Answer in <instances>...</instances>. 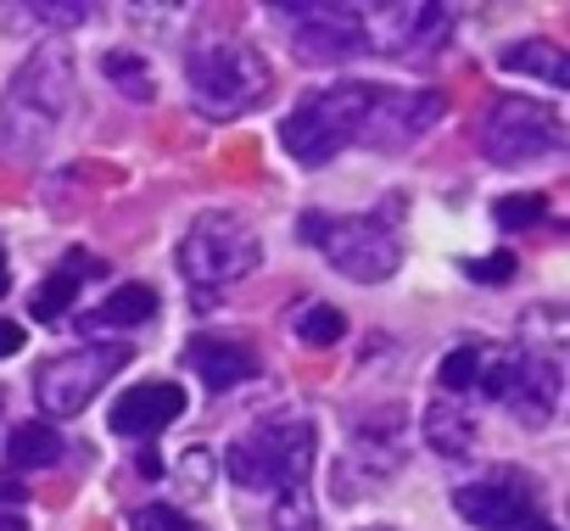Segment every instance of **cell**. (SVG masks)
<instances>
[{
    "label": "cell",
    "instance_id": "obj_11",
    "mask_svg": "<svg viewBox=\"0 0 570 531\" xmlns=\"http://www.w3.org/2000/svg\"><path fill=\"white\" fill-rule=\"evenodd\" d=\"M442 112H448V101H442L436 90H375L358 146L403 151V146H414L420 135H431V124H436Z\"/></svg>",
    "mask_w": 570,
    "mask_h": 531
},
{
    "label": "cell",
    "instance_id": "obj_26",
    "mask_svg": "<svg viewBox=\"0 0 570 531\" xmlns=\"http://www.w3.org/2000/svg\"><path fill=\"white\" fill-rule=\"evenodd\" d=\"M174 486H179V498H207V492H213V453H207V448L179 453V464H174Z\"/></svg>",
    "mask_w": 570,
    "mask_h": 531
},
{
    "label": "cell",
    "instance_id": "obj_27",
    "mask_svg": "<svg viewBox=\"0 0 570 531\" xmlns=\"http://www.w3.org/2000/svg\"><path fill=\"white\" fill-rule=\"evenodd\" d=\"M35 23H57V29H73L90 18V7H79V0H40V7H23Z\"/></svg>",
    "mask_w": 570,
    "mask_h": 531
},
{
    "label": "cell",
    "instance_id": "obj_2",
    "mask_svg": "<svg viewBox=\"0 0 570 531\" xmlns=\"http://www.w3.org/2000/svg\"><path fill=\"white\" fill-rule=\"evenodd\" d=\"M314 464V425L297 414H274L263 425H252L246 436H235V448L224 453V470L235 486L246 492H285L303 486Z\"/></svg>",
    "mask_w": 570,
    "mask_h": 531
},
{
    "label": "cell",
    "instance_id": "obj_36",
    "mask_svg": "<svg viewBox=\"0 0 570 531\" xmlns=\"http://www.w3.org/2000/svg\"><path fill=\"white\" fill-rule=\"evenodd\" d=\"M364 531H392V525H364Z\"/></svg>",
    "mask_w": 570,
    "mask_h": 531
},
{
    "label": "cell",
    "instance_id": "obj_15",
    "mask_svg": "<svg viewBox=\"0 0 570 531\" xmlns=\"http://www.w3.org/2000/svg\"><path fill=\"white\" fill-rule=\"evenodd\" d=\"M185 364L202 375L207 392H229V386H240V381L257 375V358H252L240 342H207V336H196V342L185 347Z\"/></svg>",
    "mask_w": 570,
    "mask_h": 531
},
{
    "label": "cell",
    "instance_id": "obj_13",
    "mask_svg": "<svg viewBox=\"0 0 570 531\" xmlns=\"http://www.w3.org/2000/svg\"><path fill=\"white\" fill-rule=\"evenodd\" d=\"M531 503H537V486L520 470H492L487 481H470L453 492V509L481 531H514L531 514Z\"/></svg>",
    "mask_w": 570,
    "mask_h": 531
},
{
    "label": "cell",
    "instance_id": "obj_30",
    "mask_svg": "<svg viewBox=\"0 0 570 531\" xmlns=\"http://www.w3.org/2000/svg\"><path fill=\"white\" fill-rule=\"evenodd\" d=\"M62 275H73V281H85V275H101V257H90V252H68Z\"/></svg>",
    "mask_w": 570,
    "mask_h": 531
},
{
    "label": "cell",
    "instance_id": "obj_23",
    "mask_svg": "<svg viewBox=\"0 0 570 531\" xmlns=\"http://www.w3.org/2000/svg\"><path fill=\"white\" fill-rule=\"evenodd\" d=\"M268 525H274V531H320V509H314L308 486H285V492H274Z\"/></svg>",
    "mask_w": 570,
    "mask_h": 531
},
{
    "label": "cell",
    "instance_id": "obj_21",
    "mask_svg": "<svg viewBox=\"0 0 570 531\" xmlns=\"http://www.w3.org/2000/svg\"><path fill=\"white\" fill-rule=\"evenodd\" d=\"M481 358H487V342H464V347H453V353L436 364V386H442L448 397L475 392V381H481Z\"/></svg>",
    "mask_w": 570,
    "mask_h": 531
},
{
    "label": "cell",
    "instance_id": "obj_20",
    "mask_svg": "<svg viewBox=\"0 0 570 531\" xmlns=\"http://www.w3.org/2000/svg\"><path fill=\"white\" fill-rule=\"evenodd\" d=\"M101 73H107L112 90L129 96V101H151V96H157V79H151V68H146L140 51H107V57H101Z\"/></svg>",
    "mask_w": 570,
    "mask_h": 531
},
{
    "label": "cell",
    "instance_id": "obj_28",
    "mask_svg": "<svg viewBox=\"0 0 570 531\" xmlns=\"http://www.w3.org/2000/svg\"><path fill=\"white\" fill-rule=\"evenodd\" d=\"M135 531H196V525L168 503H146V509H135Z\"/></svg>",
    "mask_w": 570,
    "mask_h": 531
},
{
    "label": "cell",
    "instance_id": "obj_22",
    "mask_svg": "<svg viewBox=\"0 0 570 531\" xmlns=\"http://www.w3.org/2000/svg\"><path fill=\"white\" fill-rule=\"evenodd\" d=\"M292 331L303 336V347H336V342L347 336V319H342V308H331V303H303L297 319H292Z\"/></svg>",
    "mask_w": 570,
    "mask_h": 531
},
{
    "label": "cell",
    "instance_id": "obj_24",
    "mask_svg": "<svg viewBox=\"0 0 570 531\" xmlns=\"http://www.w3.org/2000/svg\"><path fill=\"white\" fill-rule=\"evenodd\" d=\"M542 213H548V196H542V190H514V196H498V201H492L498 229H531Z\"/></svg>",
    "mask_w": 570,
    "mask_h": 531
},
{
    "label": "cell",
    "instance_id": "obj_4",
    "mask_svg": "<svg viewBox=\"0 0 570 531\" xmlns=\"http://www.w3.org/2000/svg\"><path fill=\"white\" fill-rule=\"evenodd\" d=\"M185 85H190L196 112L235 118L268 90V62L246 40H202L185 62Z\"/></svg>",
    "mask_w": 570,
    "mask_h": 531
},
{
    "label": "cell",
    "instance_id": "obj_8",
    "mask_svg": "<svg viewBox=\"0 0 570 531\" xmlns=\"http://www.w3.org/2000/svg\"><path fill=\"white\" fill-rule=\"evenodd\" d=\"M129 364V347L124 342H90V347H73V353H57L35 370V403L51 414V420H68L79 409H90V397Z\"/></svg>",
    "mask_w": 570,
    "mask_h": 531
},
{
    "label": "cell",
    "instance_id": "obj_1",
    "mask_svg": "<svg viewBox=\"0 0 570 531\" xmlns=\"http://www.w3.org/2000/svg\"><path fill=\"white\" fill-rule=\"evenodd\" d=\"M73 101V57L68 46H40L18 79L0 96V151H35L57 135L62 112Z\"/></svg>",
    "mask_w": 570,
    "mask_h": 531
},
{
    "label": "cell",
    "instance_id": "obj_10",
    "mask_svg": "<svg viewBox=\"0 0 570 531\" xmlns=\"http://www.w3.org/2000/svg\"><path fill=\"white\" fill-rule=\"evenodd\" d=\"M292 23V46L308 62H347L364 51V23L358 7H331V0H303V7H274Z\"/></svg>",
    "mask_w": 570,
    "mask_h": 531
},
{
    "label": "cell",
    "instance_id": "obj_3",
    "mask_svg": "<svg viewBox=\"0 0 570 531\" xmlns=\"http://www.w3.org/2000/svg\"><path fill=\"white\" fill-rule=\"evenodd\" d=\"M370 101H375V85H325L279 124V146L308 168H325L331 157L358 146Z\"/></svg>",
    "mask_w": 570,
    "mask_h": 531
},
{
    "label": "cell",
    "instance_id": "obj_18",
    "mask_svg": "<svg viewBox=\"0 0 570 531\" xmlns=\"http://www.w3.org/2000/svg\"><path fill=\"white\" fill-rule=\"evenodd\" d=\"M151 314H157V292H151V286H118L101 308H90V314H85V325H90V331H101V325L129 331V325H146Z\"/></svg>",
    "mask_w": 570,
    "mask_h": 531
},
{
    "label": "cell",
    "instance_id": "obj_31",
    "mask_svg": "<svg viewBox=\"0 0 570 531\" xmlns=\"http://www.w3.org/2000/svg\"><path fill=\"white\" fill-rule=\"evenodd\" d=\"M0 503H7V509H18V503H29V486H23L18 475H0Z\"/></svg>",
    "mask_w": 570,
    "mask_h": 531
},
{
    "label": "cell",
    "instance_id": "obj_12",
    "mask_svg": "<svg viewBox=\"0 0 570 531\" xmlns=\"http://www.w3.org/2000/svg\"><path fill=\"white\" fill-rule=\"evenodd\" d=\"M358 23H364V51L381 57H409L448 40V12L436 7H358Z\"/></svg>",
    "mask_w": 570,
    "mask_h": 531
},
{
    "label": "cell",
    "instance_id": "obj_32",
    "mask_svg": "<svg viewBox=\"0 0 570 531\" xmlns=\"http://www.w3.org/2000/svg\"><path fill=\"white\" fill-rule=\"evenodd\" d=\"M23 347V325H12V319H0V358H12Z\"/></svg>",
    "mask_w": 570,
    "mask_h": 531
},
{
    "label": "cell",
    "instance_id": "obj_19",
    "mask_svg": "<svg viewBox=\"0 0 570 531\" xmlns=\"http://www.w3.org/2000/svg\"><path fill=\"white\" fill-rule=\"evenodd\" d=\"M7 453H12V464H23V470H46V464H57V459L68 453V442H62L46 420H23V425L12 431Z\"/></svg>",
    "mask_w": 570,
    "mask_h": 531
},
{
    "label": "cell",
    "instance_id": "obj_7",
    "mask_svg": "<svg viewBox=\"0 0 570 531\" xmlns=\"http://www.w3.org/2000/svg\"><path fill=\"white\" fill-rule=\"evenodd\" d=\"M481 397L503 403L520 425H548L553 409H559V370L553 358L542 353H509V347H492L487 342V358H481V381H475Z\"/></svg>",
    "mask_w": 570,
    "mask_h": 531
},
{
    "label": "cell",
    "instance_id": "obj_25",
    "mask_svg": "<svg viewBox=\"0 0 570 531\" xmlns=\"http://www.w3.org/2000/svg\"><path fill=\"white\" fill-rule=\"evenodd\" d=\"M73 303H79V281L57 269V275H51V281H46V286L35 292V303H29V314H35L40 325H51V319H62V314H68Z\"/></svg>",
    "mask_w": 570,
    "mask_h": 531
},
{
    "label": "cell",
    "instance_id": "obj_35",
    "mask_svg": "<svg viewBox=\"0 0 570 531\" xmlns=\"http://www.w3.org/2000/svg\"><path fill=\"white\" fill-rule=\"evenodd\" d=\"M7 286H12V275H7V257H0V297H7Z\"/></svg>",
    "mask_w": 570,
    "mask_h": 531
},
{
    "label": "cell",
    "instance_id": "obj_34",
    "mask_svg": "<svg viewBox=\"0 0 570 531\" xmlns=\"http://www.w3.org/2000/svg\"><path fill=\"white\" fill-rule=\"evenodd\" d=\"M514 531H559V525H548V520H525V525H514Z\"/></svg>",
    "mask_w": 570,
    "mask_h": 531
},
{
    "label": "cell",
    "instance_id": "obj_14",
    "mask_svg": "<svg viewBox=\"0 0 570 531\" xmlns=\"http://www.w3.org/2000/svg\"><path fill=\"white\" fill-rule=\"evenodd\" d=\"M185 414V392L174 381H140L112 403V431L118 436H157Z\"/></svg>",
    "mask_w": 570,
    "mask_h": 531
},
{
    "label": "cell",
    "instance_id": "obj_29",
    "mask_svg": "<svg viewBox=\"0 0 570 531\" xmlns=\"http://www.w3.org/2000/svg\"><path fill=\"white\" fill-rule=\"evenodd\" d=\"M464 269H470L475 281H492V286H498V281L514 275V257H509V252H487V257H470Z\"/></svg>",
    "mask_w": 570,
    "mask_h": 531
},
{
    "label": "cell",
    "instance_id": "obj_17",
    "mask_svg": "<svg viewBox=\"0 0 570 531\" xmlns=\"http://www.w3.org/2000/svg\"><path fill=\"white\" fill-rule=\"evenodd\" d=\"M509 73H525V79H542V85H553V90H564L570 85V57L559 51V46H542V40H525V46H503V57H498Z\"/></svg>",
    "mask_w": 570,
    "mask_h": 531
},
{
    "label": "cell",
    "instance_id": "obj_5",
    "mask_svg": "<svg viewBox=\"0 0 570 531\" xmlns=\"http://www.w3.org/2000/svg\"><path fill=\"white\" fill-rule=\"evenodd\" d=\"M297 235L308 246H320L331 257V269L358 281V286H381L397 275L403 263V246L397 235L381 224V218H331V213H303Z\"/></svg>",
    "mask_w": 570,
    "mask_h": 531
},
{
    "label": "cell",
    "instance_id": "obj_6",
    "mask_svg": "<svg viewBox=\"0 0 570 531\" xmlns=\"http://www.w3.org/2000/svg\"><path fill=\"white\" fill-rule=\"evenodd\" d=\"M263 263V240L240 213H202L179 240V275L190 286H229Z\"/></svg>",
    "mask_w": 570,
    "mask_h": 531
},
{
    "label": "cell",
    "instance_id": "obj_33",
    "mask_svg": "<svg viewBox=\"0 0 570 531\" xmlns=\"http://www.w3.org/2000/svg\"><path fill=\"white\" fill-rule=\"evenodd\" d=\"M0 531H29V525H23L18 514H0Z\"/></svg>",
    "mask_w": 570,
    "mask_h": 531
},
{
    "label": "cell",
    "instance_id": "obj_16",
    "mask_svg": "<svg viewBox=\"0 0 570 531\" xmlns=\"http://www.w3.org/2000/svg\"><path fill=\"white\" fill-rule=\"evenodd\" d=\"M425 442L436 453H448V459H459V453L475 448V414L464 409V397H448V392L431 397V409H425Z\"/></svg>",
    "mask_w": 570,
    "mask_h": 531
},
{
    "label": "cell",
    "instance_id": "obj_9",
    "mask_svg": "<svg viewBox=\"0 0 570 531\" xmlns=\"http://www.w3.org/2000/svg\"><path fill=\"white\" fill-rule=\"evenodd\" d=\"M564 146V118L548 107V101H531V96H498L481 118V151L503 168L514 163H531V157H548Z\"/></svg>",
    "mask_w": 570,
    "mask_h": 531
}]
</instances>
